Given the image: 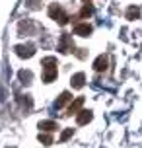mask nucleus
<instances>
[{"mask_svg": "<svg viewBox=\"0 0 142 148\" xmlns=\"http://www.w3.org/2000/svg\"><path fill=\"white\" fill-rule=\"evenodd\" d=\"M41 66H43V82L49 84V82H53L57 78V74H59V70H57L59 62H57L55 57H45V59L41 60Z\"/></svg>", "mask_w": 142, "mask_h": 148, "instance_id": "f257e3e1", "label": "nucleus"}, {"mask_svg": "<svg viewBox=\"0 0 142 148\" xmlns=\"http://www.w3.org/2000/svg\"><path fill=\"white\" fill-rule=\"evenodd\" d=\"M47 12H49V18H51V20H55L59 25H66L68 20H70V18H68V14L64 12V8L60 6V4H51Z\"/></svg>", "mask_w": 142, "mask_h": 148, "instance_id": "f03ea898", "label": "nucleus"}, {"mask_svg": "<svg viewBox=\"0 0 142 148\" xmlns=\"http://www.w3.org/2000/svg\"><path fill=\"white\" fill-rule=\"evenodd\" d=\"M59 51L60 53H74V41H72V35H68V33H62V35H60Z\"/></svg>", "mask_w": 142, "mask_h": 148, "instance_id": "7ed1b4c3", "label": "nucleus"}, {"mask_svg": "<svg viewBox=\"0 0 142 148\" xmlns=\"http://www.w3.org/2000/svg\"><path fill=\"white\" fill-rule=\"evenodd\" d=\"M14 51H16V55H18L20 59H31V57L35 55V47H33L31 43H27V45H16Z\"/></svg>", "mask_w": 142, "mask_h": 148, "instance_id": "20e7f679", "label": "nucleus"}, {"mask_svg": "<svg viewBox=\"0 0 142 148\" xmlns=\"http://www.w3.org/2000/svg\"><path fill=\"white\" fill-rule=\"evenodd\" d=\"M107 64H109V57H107V55H99V57L94 60L96 72H103V70H107Z\"/></svg>", "mask_w": 142, "mask_h": 148, "instance_id": "39448f33", "label": "nucleus"}, {"mask_svg": "<svg viewBox=\"0 0 142 148\" xmlns=\"http://www.w3.org/2000/svg\"><path fill=\"white\" fill-rule=\"evenodd\" d=\"M82 105H84V97H76L74 101H70L64 115H78V111L82 109Z\"/></svg>", "mask_w": 142, "mask_h": 148, "instance_id": "423d86ee", "label": "nucleus"}, {"mask_svg": "<svg viewBox=\"0 0 142 148\" xmlns=\"http://www.w3.org/2000/svg\"><path fill=\"white\" fill-rule=\"evenodd\" d=\"M91 117H94V115H91L90 109H80L78 115H76V123H78V125H86V123L91 121Z\"/></svg>", "mask_w": 142, "mask_h": 148, "instance_id": "0eeeda50", "label": "nucleus"}, {"mask_svg": "<svg viewBox=\"0 0 142 148\" xmlns=\"http://www.w3.org/2000/svg\"><path fill=\"white\" fill-rule=\"evenodd\" d=\"M90 33H91V25H90V23H76V25H74V35L88 37Z\"/></svg>", "mask_w": 142, "mask_h": 148, "instance_id": "6e6552de", "label": "nucleus"}, {"mask_svg": "<svg viewBox=\"0 0 142 148\" xmlns=\"http://www.w3.org/2000/svg\"><path fill=\"white\" fill-rule=\"evenodd\" d=\"M84 82H86V74H84V72H76L74 76H72V82H70V84H72V88H74V90H82L84 88Z\"/></svg>", "mask_w": 142, "mask_h": 148, "instance_id": "1a4fd4ad", "label": "nucleus"}, {"mask_svg": "<svg viewBox=\"0 0 142 148\" xmlns=\"http://www.w3.org/2000/svg\"><path fill=\"white\" fill-rule=\"evenodd\" d=\"M70 101H72V94H70V92H62V94L59 96V99H57L55 107H57V109H62V107H64L66 103H70Z\"/></svg>", "mask_w": 142, "mask_h": 148, "instance_id": "9d476101", "label": "nucleus"}, {"mask_svg": "<svg viewBox=\"0 0 142 148\" xmlns=\"http://www.w3.org/2000/svg\"><path fill=\"white\" fill-rule=\"evenodd\" d=\"M39 129L45 131V133H53V131H59V123H55V121H41Z\"/></svg>", "mask_w": 142, "mask_h": 148, "instance_id": "9b49d317", "label": "nucleus"}, {"mask_svg": "<svg viewBox=\"0 0 142 148\" xmlns=\"http://www.w3.org/2000/svg\"><path fill=\"white\" fill-rule=\"evenodd\" d=\"M91 14H94V6H91V4H84L82 10L78 12V16H76V18H78V20H86V18H90Z\"/></svg>", "mask_w": 142, "mask_h": 148, "instance_id": "f8f14e48", "label": "nucleus"}, {"mask_svg": "<svg viewBox=\"0 0 142 148\" xmlns=\"http://www.w3.org/2000/svg\"><path fill=\"white\" fill-rule=\"evenodd\" d=\"M18 76H20V80H22L23 84H29L31 78H33V74H31L29 70H20V74H18Z\"/></svg>", "mask_w": 142, "mask_h": 148, "instance_id": "ddd939ff", "label": "nucleus"}, {"mask_svg": "<svg viewBox=\"0 0 142 148\" xmlns=\"http://www.w3.org/2000/svg\"><path fill=\"white\" fill-rule=\"evenodd\" d=\"M138 16H140V10H138V8L130 6V8L127 10V20H136Z\"/></svg>", "mask_w": 142, "mask_h": 148, "instance_id": "4468645a", "label": "nucleus"}, {"mask_svg": "<svg viewBox=\"0 0 142 148\" xmlns=\"http://www.w3.org/2000/svg\"><path fill=\"white\" fill-rule=\"evenodd\" d=\"M39 142H43V144H45V146H51L53 144V136L51 134H45V133H39Z\"/></svg>", "mask_w": 142, "mask_h": 148, "instance_id": "2eb2a0df", "label": "nucleus"}, {"mask_svg": "<svg viewBox=\"0 0 142 148\" xmlns=\"http://www.w3.org/2000/svg\"><path fill=\"white\" fill-rule=\"evenodd\" d=\"M72 133H74V129H66L64 133L60 134V140L64 142V140H66V138H70V136H72Z\"/></svg>", "mask_w": 142, "mask_h": 148, "instance_id": "dca6fc26", "label": "nucleus"}, {"mask_svg": "<svg viewBox=\"0 0 142 148\" xmlns=\"http://www.w3.org/2000/svg\"><path fill=\"white\" fill-rule=\"evenodd\" d=\"M84 4H91V0H84Z\"/></svg>", "mask_w": 142, "mask_h": 148, "instance_id": "f3484780", "label": "nucleus"}, {"mask_svg": "<svg viewBox=\"0 0 142 148\" xmlns=\"http://www.w3.org/2000/svg\"><path fill=\"white\" fill-rule=\"evenodd\" d=\"M10 148H12V146H10Z\"/></svg>", "mask_w": 142, "mask_h": 148, "instance_id": "a211bd4d", "label": "nucleus"}]
</instances>
